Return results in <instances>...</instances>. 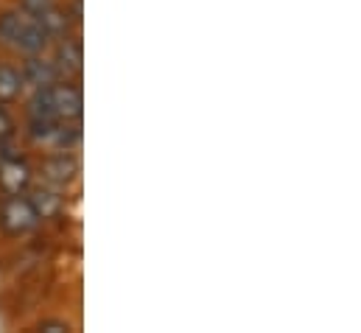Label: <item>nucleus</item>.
I'll use <instances>...</instances> for the list:
<instances>
[{"label":"nucleus","mask_w":361,"mask_h":333,"mask_svg":"<svg viewBox=\"0 0 361 333\" xmlns=\"http://www.w3.org/2000/svg\"><path fill=\"white\" fill-rule=\"evenodd\" d=\"M73 23H82V0H73Z\"/></svg>","instance_id":"2eb2a0df"},{"label":"nucleus","mask_w":361,"mask_h":333,"mask_svg":"<svg viewBox=\"0 0 361 333\" xmlns=\"http://www.w3.org/2000/svg\"><path fill=\"white\" fill-rule=\"evenodd\" d=\"M48 42H51V37L42 31V25L37 23L34 14H28L23 8H8L0 14V45L31 56V54H42L48 48Z\"/></svg>","instance_id":"f257e3e1"},{"label":"nucleus","mask_w":361,"mask_h":333,"mask_svg":"<svg viewBox=\"0 0 361 333\" xmlns=\"http://www.w3.org/2000/svg\"><path fill=\"white\" fill-rule=\"evenodd\" d=\"M37 23L42 25V31L54 40H59V37H65V34H71V25H73V17H71V11H65V8H56V6H48L42 14H37Z\"/></svg>","instance_id":"9d476101"},{"label":"nucleus","mask_w":361,"mask_h":333,"mask_svg":"<svg viewBox=\"0 0 361 333\" xmlns=\"http://www.w3.org/2000/svg\"><path fill=\"white\" fill-rule=\"evenodd\" d=\"M48 98H51V109L56 121H82L85 98H82V90L71 79L48 84Z\"/></svg>","instance_id":"20e7f679"},{"label":"nucleus","mask_w":361,"mask_h":333,"mask_svg":"<svg viewBox=\"0 0 361 333\" xmlns=\"http://www.w3.org/2000/svg\"><path fill=\"white\" fill-rule=\"evenodd\" d=\"M31 166L17 157V155H3L0 157V190L6 196H14V193H25L31 188Z\"/></svg>","instance_id":"39448f33"},{"label":"nucleus","mask_w":361,"mask_h":333,"mask_svg":"<svg viewBox=\"0 0 361 333\" xmlns=\"http://www.w3.org/2000/svg\"><path fill=\"white\" fill-rule=\"evenodd\" d=\"M28 202L34 205V210H37V216H39V222L42 219H59L62 216V207H65V202H62V196H59V188H54V185H39V188H31V193H28Z\"/></svg>","instance_id":"1a4fd4ad"},{"label":"nucleus","mask_w":361,"mask_h":333,"mask_svg":"<svg viewBox=\"0 0 361 333\" xmlns=\"http://www.w3.org/2000/svg\"><path fill=\"white\" fill-rule=\"evenodd\" d=\"M28 135L34 143L51 152H73L82 140L79 121H48V118H28Z\"/></svg>","instance_id":"f03ea898"},{"label":"nucleus","mask_w":361,"mask_h":333,"mask_svg":"<svg viewBox=\"0 0 361 333\" xmlns=\"http://www.w3.org/2000/svg\"><path fill=\"white\" fill-rule=\"evenodd\" d=\"M54 68L59 73V79H76L82 73V65H85V54H82V42L71 34L59 37L56 42V51H54Z\"/></svg>","instance_id":"423d86ee"},{"label":"nucleus","mask_w":361,"mask_h":333,"mask_svg":"<svg viewBox=\"0 0 361 333\" xmlns=\"http://www.w3.org/2000/svg\"><path fill=\"white\" fill-rule=\"evenodd\" d=\"M14 138V118L8 115V109L0 104V143L11 140Z\"/></svg>","instance_id":"f8f14e48"},{"label":"nucleus","mask_w":361,"mask_h":333,"mask_svg":"<svg viewBox=\"0 0 361 333\" xmlns=\"http://www.w3.org/2000/svg\"><path fill=\"white\" fill-rule=\"evenodd\" d=\"M48 6H54V0H20V8L23 11H28V14H42Z\"/></svg>","instance_id":"ddd939ff"},{"label":"nucleus","mask_w":361,"mask_h":333,"mask_svg":"<svg viewBox=\"0 0 361 333\" xmlns=\"http://www.w3.org/2000/svg\"><path fill=\"white\" fill-rule=\"evenodd\" d=\"M37 328H39V331H48V333H68L71 331V325H68V322H62V320H45V322H39Z\"/></svg>","instance_id":"4468645a"},{"label":"nucleus","mask_w":361,"mask_h":333,"mask_svg":"<svg viewBox=\"0 0 361 333\" xmlns=\"http://www.w3.org/2000/svg\"><path fill=\"white\" fill-rule=\"evenodd\" d=\"M79 176V160L71 152H56L42 163V179L54 188H68Z\"/></svg>","instance_id":"0eeeda50"},{"label":"nucleus","mask_w":361,"mask_h":333,"mask_svg":"<svg viewBox=\"0 0 361 333\" xmlns=\"http://www.w3.org/2000/svg\"><path fill=\"white\" fill-rule=\"evenodd\" d=\"M37 224H39V216H37V210L25 193H14V196H6L0 202V230L6 236H11V238L25 236Z\"/></svg>","instance_id":"7ed1b4c3"},{"label":"nucleus","mask_w":361,"mask_h":333,"mask_svg":"<svg viewBox=\"0 0 361 333\" xmlns=\"http://www.w3.org/2000/svg\"><path fill=\"white\" fill-rule=\"evenodd\" d=\"M20 76H23V84H25V87H34V90L59 82V73H56L54 62L45 59L42 54H31V56H25Z\"/></svg>","instance_id":"6e6552de"},{"label":"nucleus","mask_w":361,"mask_h":333,"mask_svg":"<svg viewBox=\"0 0 361 333\" xmlns=\"http://www.w3.org/2000/svg\"><path fill=\"white\" fill-rule=\"evenodd\" d=\"M23 76L14 65H0V104H11L23 92Z\"/></svg>","instance_id":"9b49d317"}]
</instances>
